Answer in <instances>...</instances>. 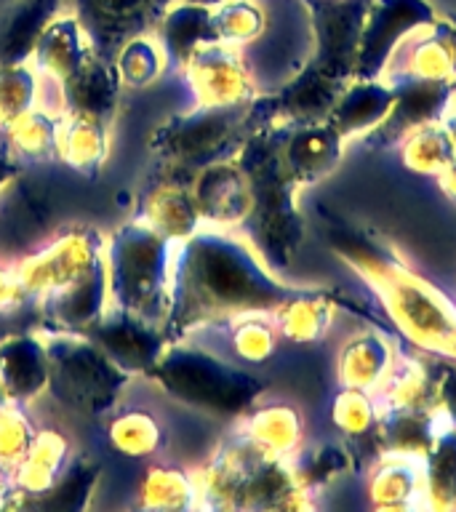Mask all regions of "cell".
I'll return each instance as SVG.
<instances>
[{
	"label": "cell",
	"mask_w": 456,
	"mask_h": 512,
	"mask_svg": "<svg viewBox=\"0 0 456 512\" xmlns=\"http://www.w3.org/2000/svg\"><path fill=\"white\" fill-rule=\"evenodd\" d=\"M86 336L102 347L115 366L131 376L150 374V368L168 344L163 328L123 310H107L96 326L88 328Z\"/></svg>",
	"instance_id": "cell-9"
},
{
	"label": "cell",
	"mask_w": 456,
	"mask_h": 512,
	"mask_svg": "<svg viewBox=\"0 0 456 512\" xmlns=\"http://www.w3.org/2000/svg\"><path fill=\"white\" fill-rule=\"evenodd\" d=\"M211 14L214 8L190 0H179L174 8H168V14L160 22V40H163V54L174 59L176 67L190 62L200 46L216 43Z\"/></svg>",
	"instance_id": "cell-18"
},
{
	"label": "cell",
	"mask_w": 456,
	"mask_h": 512,
	"mask_svg": "<svg viewBox=\"0 0 456 512\" xmlns=\"http://www.w3.org/2000/svg\"><path fill=\"white\" fill-rule=\"evenodd\" d=\"M59 126L62 118L56 120L43 107H30L6 128L8 147L24 160H48L56 155L59 147Z\"/></svg>",
	"instance_id": "cell-22"
},
{
	"label": "cell",
	"mask_w": 456,
	"mask_h": 512,
	"mask_svg": "<svg viewBox=\"0 0 456 512\" xmlns=\"http://www.w3.org/2000/svg\"><path fill=\"white\" fill-rule=\"evenodd\" d=\"M62 0H3L0 3V64L27 62L40 32Z\"/></svg>",
	"instance_id": "cell-16"
},
{
	"label": "cell",
	"mask_w": 456,
	"mask_h": 512,
	"mask_svg": "<svg viewBox=\"0 0 456 512\" xmlns=\"http://www.w3.org/2000/svg\"><path fill=\"white\" fill-rule=\"evenodd\" d=\"M280 304V286L238 240L219 232H195L179 243L171 310L163 323L168 342L206 323L235 320Z\"/></svg>",
	"instance_id": "cell-1"
},
{
	"label": "cell",
	"mask_w": 456,
	"mask_h": 512,
	"mask_svg": "<svg viewBox=\"0 0 456 512\" xmlns=\"http://www.w3.org/2000/svg\"><path fill=\"white\" fill-rule=\"evenodd\" d=\"M182 70L198 107H240L251 96L246 67L227 43L200 46Z\"/></svg>",
	"instance_id": "cell-8"
},
{
	"label": "cell",
	"mask_w": 456,
	"mask_h": 512,
	"mask_svg": "<svg viewBox=\"0 0 456 512\" xmlns=\"http://www.w3.org/2000/svg\"><path fill=\"white\" fill-rule=\"evenodd\" d=\"M38 80L27 62L0 64V128L6 131L19 115L35 107Z\"/></svg>",
	"instance_id": "cell-26"
},
{
	"label": "cell",
	"mask_w": 456,
	"mask_h": 512,
	"mask_svg": "<svg viewBox=\"0 0 456 512\" xmlns=\"http://www.w3.org/2000/svg\"><path fill=\"white\" fill-rule=\"evenodd\" d=\"M78 22L99 54H118V48L142 35L158 19L166 0H75Z\"/></svg>",
	"instance_id": "cell-10"
},
{
	"label": "cell",
	"mask_w": 456,
	"mask_h": 512,
	"mask_svg": "<svg viewBox=\"0 0 456 512\" xmlns=\"http://www.w3.org/2000/svg\"><path fill=\"white\" fill-rule=\"evenodd\" d=\"M14 179H16V163L8 158V152L0 150V190H3L8 182H14Z\"/></svg>",
	"instance_id": "cell-31"
},
{
	"label": "cell",
	"mask_w": 456,
	"mask_h": 512,
	"mask_svg": "<svg viewBox=\"0 0 456 512\" xmlns=\"http://www.w3.org/2000/svg\"><path fill=\"white\" fill-rule=\"evenodd\" d=\"M192 195L198 203L200 216L214 227H232L246 222L254 206V192L243 166L238 163H206L195 171L192 179Z\"/></svg>",
	"instance_id": "cell-11"
},
{
	"label": "cell",
	"mask_w": 456,
	"mask_h": 512,
	"mask_svg": "<svg viewBox=\"0 0 456 512\" xmlns=\"http://www.w3.org/2000/svg\"><path fill=\"white\" fill-rule=\"evenodd\" d=\"M91 48L94 46L80 27L78 16H54L46 30L40 32L30 59L35 62V70L62 83L67 75L78 70V64L86 59Z\"/></svg>",
	"instance_id": "cell-17"
},
{
	"label": "cell",
	"mask_w": 456,
	"mask_h": 512,
	"mask_svg": "<svg viewBox=\"0 0 456 512\" xmlns=\"http://www.w3.org/2000/svg\"><path fill=\"white\" fill-rule=\"evenodd\" d=\"M198 499L195 478L182 467H150L139 483V510H187Z\"/></svg>",
	"instance_id": "cell-21"
},
{
	"label": "cell",
	"mask_w": 456,
	"mask_h": 512,
	"mask_svg": "<svg viewBox=\"0 0 456 512\" xmlns=\"http://www.w3.org/2000/svg\"><path fill=\"white\" fill-rule=\"evenodd\" d=\"M246 118V107H198L168 118L152 131L150 152L174 171H198L206 163H214L216 155L230 144L235 131Z\"/></svg>",
	"instance_id": "cell-5"
},
{
	"label": "cell",
	"mask_w": 456,
	"mask_h": 512,
	"mask_svg": "<svg viewBox=\"0 0 456 512\" xmlns=\"http://www.w3.org/2000/svg\"><path fill=\"white\" fill-rule=\"evenodd\" d=\"M136 222H142L171 243H184L200 230L203 216L190 187L179 182H160L150 192H144Z\"/></svg>",
	"instance_id": "cell-14"
},
{
	"label": "cell",
	"mask_w": 456,
	"mask_h": 512,
	"mask_svg": "<svg viewBox=\"0 0 456 512\" xmlns=\"http://www.w3.org/2000/svg\"><path fill=\"white\" fill-rule=\"evenodd\" d=\"M35 432L38 430L22 411V403L8 400L6 406H0V470L14 472L16 464L27 454Z\"/></svg>",
	"instance_id": "cell-27"
},
{
	"label": "cell",
	"mask_w": 456,
	"mask_h": 512,
	"mask_svg": "<svg viewBox=\"0 0 456 512\" xmlns=\"http://www.w3.org/2000/svg\"><path fill=\"white\" fill-rule=\"evenodd\" d=\"M0 387L14 403H30L48 390V360L40 336L16 331L0 339Z\"/></svg>",
	"instance_id": "cell-13"
},
{
	"label": "cell",
	"mask_w": 456,
	"mask_h": 512,
	"mask_svg": "<svg viewBox=\"0 0 456 512\" xmlns=\"http://www.w3.org/2000/svg\"><path fill=\"white\" fill-rule=\"evenodd\" d=\"M190 3H203V6H222V3H227V0H190Z\"/></svg>",
	"instance_id": "cell-32"
},
{
	"label": "cell",
	"mask_w": 456,
	"mask_h": 512,
	"mask_svg": "<svg viewBox=\"0 0 456 512\" xmlns=\"http://www.w3.org/2000/svg\"><path fill=\"white\" fill-rule=\"evenodd\" d=\"M62 88V118L70 115H91V118L107 120L115 112L120 91V78L115 64L107 62L96 48L78 64V70L67 75L59 83Z\"/></svg>",
	"instance_id": "cell-12"
},
{
	"label": "cell",
	"mask_w": 456,
	"mask_h": 512,
	"mask_svg": "<svg viewBox=\"0 0 456 512\" xmlns=\"http://www.w3.org/2000/svg\"><path fill=\"white\" fill-rule=\"evenodd\" d=\"M0 3H3V0H0Z\"/></svg>",
	"instance_id": "cell-34"
},
{
	"label": "cell",
	"mask_w": 456,
	"mask_h": 512,
	"mask_svg": "<svg viewBox=\"0 0 456 512\" xmlns=\"http://www.w3.org/2000/svg\"><path fill=\"white\" fill-rule=\"evenodd\" d=\"M99 480V467L86 456L72 459L64 467L62 478L56 480V486L35 499L32 507H51V510H83L88 504V496L94 491Z\"/></svg>",
	"instance_id": "cell-24"
},
{
	"label": "cell",
	"mask_w": 456,
	"mask_h": 512,
	"mask_svg": "<svg viewBox=\"0 0 456 512\" xmlns=\"http://www.w3.org/2000/svg\"><path fill=\"white\" fill-rule=\"evenodd\" d=\"M176 251L179 243L160 238L136 219L120 224L104 246L112 310L163 328L171 310Z\"/></svg>",
	"instance_id": "cell-2"
},
{
	"label": "cell",
	"mask_w": 456,
	"mask_h": 512,
	"mask_svg": "<svg viewBox=\"0 0 456 512\" xmlns=\"http://www.w3.org/2000/svg\"><path fill=\"white\" fill-rule=\"evenodd\" d=\"M214 32L219 43L235 46V43H248L254 40L264 27V19L259 8L240 3V0H227L211 14Z\"/></svg>",
	"instance_id": "cell-28"
},
{
	"label": "cell",
	"mask_w": 456,
	"mask_h": 512,
	"mask_svg": "<svg viewBox=\"0 0 456 512\" xmlns=\"http://www.w3.org/2000/svg\"><path fill=\"white\" fill-rule=\"evenodd\" d=\"M163 59L166 56H163L160 46H155L144 35H136V38H131L118 48L115 70H118L120 83H126L131 88H144L163 72Z\"/></svg>",
	"instance_id": "cell-25"
},
{
	"label": "cell",
	"mask_w": 456,
	"mask_h": 512,
	"mask_svg": "<svg viewBox=\"0 0 456 512\" xmlns=\"http://www.w3.org/2000/svg\"><path fill=\"white\" fill-rule=\"evenodd\" d=\"M275 350V334L264 320L246 315L232 320V352L246 363H262Z\"/></svg>",
	"instance_id": "cell-29"
},
{
	"label": "cell",
	"mask_w": 456,
	"mask_h": 512,
	"mask_svg": "<svg viewBox=\"0 0 456 512\" xmlns=\"http://www.w3.org/2000/svg\"><path fill=\"white\" fill-rule=\"evenodd\" d=\"M107 440L118 454L142 459V456H152L163 446L166 432H163V424L152 411L126 408L107 427Z\"/></svg>",
	"instance_id": "cell-20"
},
{
	"label": "cell",
	"mask_w": 456,
	"mask_h": 512,
	"mask_svg": "<svg viewBox=\"0 0 456 512\" xmlns=\"http://www.w3.org/2000/svg\"><path fill=\"white\" fill-rule=\"evenodd\" d=\"M56 155L64 160V166H70L78 174H99L107 160V120L91 115L62 118Z\"/></svg>",
	"instance_id": "cell-19"
},
{
	"label": "cell",
	"mask_w": 456,
	"mask_h": 512,
	"mask_svg": "<svg viewBox=\"0 0 456 512\" xmlns=\"http://www.w3.org/2000/svg\"><path fill=\"white\" fill-rule=\"evenodd\" d=\"M35 296H27L19 286V280H16V272L8 270L6 264L0 262V312L6 310H16L19 304L30 302Z\"/></svg>",
	"instance_id": "cell-30"
},
{
	"label": "cell",
	"mask_w": 456,
	"mask_h": 512,
	"mask_svg": "<svg viewBox=\"0 0 456 512\" xmlns=\"http://www.w3.org/2000/svg\"><path fill=\"white\" fill-rule=\"evenodd\" d=\"M8 398H6V392H3V387H0V406H6Z\"/></svg>",
	"instance_id": "cell-33"
},
{
	"label": "cell",
	"mask_w": 456,
	"mask_h": 512,
	"mask_svg": "<svg viewBox=\"0 0 456 512\" xmlns=\"http://www.w3.org/2000/svg\"><path fill=\"white\" fill-rule=\"evenodd\" d=\"M299 419L288 406L256 408L246 422V440H251L262 454L278 459L296 446Z\"/></svg>",
	"instance_id": "cell-23"
},
{
	"label": "cell",
	"mask_w": 456,
	"mask_h": 512,
	"mask_svg": "<svg viewBox=\"0 0 456 512\" xmlns=\"http://www.w3.org/2000/svg\"><path fill=\"white\" fill-rule=\"evenodd\" d=\"M40 323L48 331H72L86 334L110 310V278H107V254L88 267L83 275L67 286L54 288L38 299Z\"/></svg>",
	"instance_id": "cell-7"
},
{
	"label": "cell",
	"mask_w": 456,
	"mask_h": 512,
	"mask_svg": "<svg viewBox=\"0 0 456 512\" xmlns=\"http://www.w3.org/2000/svg\"><path fill=\"white\" fill-rule=\"evenodd\" d=\"M48 390L62 406L83 416H99L118 403L131 374L118 368L86 334L43 331Z\"/></svg>",
	"instance_id": "cell-4"
},
{
	"label": "cell",
	"mask_w": 456,
	"mask_h": 512,
	"mask_svg": "<svg viewBox=\"0 0 456 512\" xmlns=\"http://www.w3.org/2000/svg\"><path fill=\"white\" fill-rule=\"evenodd\" d=\"M147 376L176 403L216 416L243 414L259 392L251 376L182 339L166 344Z\"/></svg>",
	"instance_id": "cell-3"
},
{
	"label": "cell",
	"mask_w": 456,
	"mask_h": 512,
	"mask_svg": "<svg viewBox=\"0 0 456 512\" xmlns=\"http://www.w3.org/2000/svg\"><path fill=\"white\" fill-rule=\"evenodd\" d=\"M104 246H107V238L91 227L67 230L64 235L51 240L48 246L27 256L14 270L16 280L24 294L40 299L54 288L67 286L88 267H94L104 256Z\"/></svg>",
	"instance_id": "cell-6"
},
{
	"label": "cell",
	"mask_w": 456,
	"mask_h": 512,
	"mask_svg": "<svg viewBox=\"0 0 456 512\" xmlns=\"http://www.w3.org/2000/svg\"><path fill=\"white\" fill-rule=\"evenodd\" d=\"M70 462V438L56 427H43L35 432L27 454L14 467V483L24 494V507L35 504L43 494H48L62 478L64 467Z\"/></svg>",
	"instance_id": "cell-15"
}]
</instances>
